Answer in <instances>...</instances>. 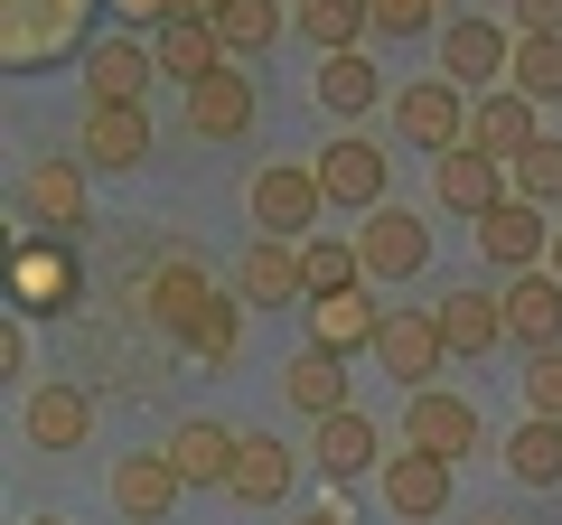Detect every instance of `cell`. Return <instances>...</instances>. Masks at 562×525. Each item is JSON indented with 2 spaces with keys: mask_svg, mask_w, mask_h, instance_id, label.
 Here are the masks:
<instances>
[{
  "mask_svg": "<svg viewBox=\"0 0 562 525\" xmlns=\"http://www.w3.org/2000/svg\"><path fill=\"white\" fill-rule=\"evenodd\" d=\"M375 366L403 384V394H422V384H441L450 366V338H441V310H384V338H375Z\"/></svg>",
  "mask_w": 562,
  "mask_h": 525,
  "instance_id": "obj_10",
  "label": "cell"
},
{
  "mask_svg": "<svg viewBox=\"0 0 562 525\" xmlns=\"http://www.w3.org/2000/svg\"><path fill=\"white\" fill-rule=\"evenodd\" d=\"M310 94H319L338 122H357V113H375V103H384V76H375V57H366V47H328L319 76H310Z\"/></svg>",
  "mask_w": 562,
  "mask_h": 525,
  "instance_id": "obj_29",
  "label": "cell"
},
{
  "mask_svg": "<svg viewBox=\"0 0 562 525\" xmlns=\"http://www.w3.org/2000/svg\"><path fill=\"white\" fill-rule=\"evenodd\" d=\"M291 479H301V450H291V442H272V432H244L225 498H235V506H281V498H291Z\"/></svg>",
  "mask_w": 562,
  "mask_h": 525,
  "instance_id": "obj_25",
  "label": "cell"
},
{
  "mask_svg": "<svg viewBox=\"0 0 562 525\" xmlns=\"http://www.w3.org/2000/svg\"><path fill=\"white\" fill-rule=\"evenodd\" d=\"M506 188H516V198H535V206H553V216H562V142H553V132H543L535 150H516V160H506Z\"/></svg>",
  "mask_w": 562,
  "mask_h": 525,
  "instance_id": "obj_35",
  "label": "cell"
},
{
  "mask_svg": "<svg viewBox=\"0 0 562 525\" xmlns=\"http://www.w3.org/2000/svg\"><path fill=\"white\" fill-rule=\"evenodd\" d=\"M516 94H535V103H562V38H525L516 29Z\"/></svg>",
  "mask_w": 562,
  "mask_h": 525,
  "instance_id": "obj_36",
  "label": "cell"
},
{
  "mask_svg": "<svg viewBox=\"0 0 562 525\" xmlns=\"http://www.w3.org/2000/svg\"><path fill=\"white\" fill-rule=\"evenodd\" d=\"M384 338V301H366L357 291H328V301H310V347H338V357H375Z\"/></svg>",
  "mask_w": 562,
  "mask_h": 525,
  "instance_id": "obj_26",
  "label": "cell"
},
{
  "mask_svg": "<svg viewBox=\"0 0 562 525\" xmlns=\"http://www.w3.org/2000/svg\"><path fill=\"white\" fill-rule=\"evenodd\" d=\"M160 450L179 460V479H188V488H216V498H225V479H235V450H244V432H235V423H216V413H188V423L169 432Z\"/></svg>",
  "mask_w": 562,
  "mask_h": 525,
  "instance_id": "obj_24",
  "label": "cell"
},
{
  "mask_svg": "<svg viewBox=\"0 0 562 525\" xmlns=\"http://www.w3.org/2000/svg\"><path fill=\"white\" fill-rule=\"evenodd\" d=\"M347 384H357V376H347L338 347H301V357L281 366V404L310 413V423H328V413H347Z\"/></svg>",
  "mask_w": 562,
  "mask_h": 525,
  "instance_id": "obj_28",
  "label": "cell"
},
{
  "mask_svg": "<svg viewBox=\"0 0 562 525\" xmlns=\"http://www.w3.org/2000/svg\"><path fill=\"white\" fill-rule=\"evenodd\" d=\"M20 525H66V516H20Z\"/></svg>",
  "mask_w": 562,
  "mask_h": 525,
  "instance_id": "obj_45",
  "label": "cell"
},
{
  "mask_svg": "<svg viewBox=\"0 0 562 525\" xmlns=\"http://www.w3.org/2000/svg\"><path fill=\"white\" fill-rule=\"evenodd\" d=\"M301 272H310V301H328V291H357L366 282V254L338 235H301Z\"/></svg>",
  "mask_w": 562,
  "mask_h": 525,
  "instance_id": "obj_34",
  "label": "cell"
},
{
  "mask_svg": "<svg viewBox=\"0 0 562 525\" xmlns=\"http://www.w3.org/2000/svg\"><path fill=\"white\" fill-rule=\"evenodd\" d=\"M506 479L516 488H562V423L525 413V423L506 432Z\"/></svg>",
  "mask_w": 562,
  "mask_h": 525,
  "instance_id": "obj_31",
  "label": "cell"
},
{
  "mask_svg": "<svg viewBox=\"0 0 562 525\" xmlns=\"http://www.w3.org/2000/svg\"><path fill=\"white\" fill-rule=\"evenodd\" d=\"M94 216V169L85 160H29L20 169V235H76Z\"/></svg>",
  "mask_w": 562,
  "mask_h": 525,
  "instance_id": "obj_5",
  "label": "cell"
},
{
  "mask_svg": "<svg viewBox=\"0 0 562 525\" xmlns=\"http://www.w3.org/2000/svg\"><path fill=\"white\" fill-rule=\"evenodd\" d=\"M525 413H543V423H562V347H543V357H525Z\"/></svg>",
  "mask_w": 562,
  "mask_h": 525,
  "instance_id": "obj_37",
  "label": "cell"
},
{
  "mask_svg": "<svg viewBox=\"0 0 562 525\" xmlns=\"http://www.w3.org/2000/svg\"><path fill=\"white\" fill-rule=\"evenodd\" d=\"M85 20H94V0H10V20H0V57L10 76L29 66H57V57H85Z\"/></svg>",
  "mask_w": 562,
  "mask_h": 525,
  "instance_id": "obj_3",
  "label": "cell"
},
{
  "mask_svg": "<svg viewBox=\"0 0 562 525\" xmlns=\"http://www.w3.org/2000/svg\"><path fill=\"white\" fill-rule=\"evenodd\" d=\"M0 376L20 384V394L38 384V376H29V320H20V310H10V328H0Z\"/></svg>",
  "mask_w": 562,
  "mask_h": 525,
  "instance_id": "obj_39",
  "label": "cell"
},
{
  "mask_svg": "<svg viewBox=\"0 0 562 525\" xmlns=\"http://www.w3.org/2000/svg\"><path fill=\"white\" fill-rule=\"evenodd\" d=\"M291 525H357V516H347V488H328V498H319V506H301Z\"/></svg>",
  "mask_w": 562,
  "mask_h": 525,
  "instance_id": "obj_42",
  "label": "cell"
},
{
  "mask_svg": "<svg viewBox=\"0 0 562 525\" xmlns=\"http://www.w3.org/2000/svg\"><path fill=\"white\" fill-rule=\"evenodd\" d=\"M20 442L29 450H85V442H94V394L66 384V376L29 384V394H20Z\"/></svg>",
  "mask_w": 562,
  "mask_h": 525,
  "instance_id": "obj_13",
  "label": "cell"
},
{
  "mask_svg": "<svg viewBox=\"0 0 562 525\" xmlns=\"http://www.w3.org/2000/svg\"><path fill=\"white\" fill-rule=\"evenodd\" d=\"M375 479H384V506L403 525H441L450 516V460H431V450H394Z\"/></svg>",
  "mask_w": 562,
  "mask_h": 525,
  "instance_id": "obj_22",
  "label": "cell"
},
{
  "mask_svg": "<svg viewBox=\"0 0 562 525\" xmlns=\"http://www.w3.org/2000/svg\"><path fill=\"white\" fill-rule=\"evenodd\" d=\"M506 291V347H525V357H543V347H562V272L543 262V272H516Z\"/></svg>",
  "mask_w": 562,
  "mask_h": 525,
  "instance_id": "obj_21",
  "label": "cell"
},
{
  "mask_svg": "<svg viewBox=\"0 0 562 525\" xmlns=\"http://www.w3.org/2000/svg\"><path fill=\"white\" fill-rule=\"evenodd\" d=\"M479 442H487V423H479V404H469V394H450V384L403 394V450H431V460L460 469Z\"/></svg>",
  "mask_w": 562,
  "mask_h": 525,
  "instance_id": "obj_8",
  "label": "cell"
},
{
  "mask_svg": "<svg viewBox=\"0 0 562 525\" xmlns=\"http://www.w3.org/2000/svg\"><path fill=\"white\" fill-rule=\"evenodd\" d=\"M235 301L244 310H310V272H301V244L291 235H254L235 262Z\"/></svg>",
  "mask_w": 562,
  "mask_h": 525,
  "instance_id": "obj_12",
  "label": "cell"
},
{
  "mask_svg": "<svg viewBox=\"0 0 562 525\" xmlns=\"http://www.w3.org/2000/svg\"><path fill=\"white\" fill-rule=\"evenodd\" d=\"M441 76L469 85V94H487V85L516 76V29L487 20V10H460V20L441 29Z\"/></svg>",
  "mask_w": 562,
  "mask_h": 525,
  "instance_id": "obj_9",
  "label": "cell"
},
{
  "mask_svg": "<svg viewBox=\"0 0 562 525\" xmlns=\"http://www.w3.org/2000/svg\"><path fill=\"white\" fill-rule=\"evenodd\" d=\"M113 20L122 29H169V20H188V0H113Z\"/></svg>",
  "mask_w": 562,
  "mask_h": 525,
  "instance_id": "obj_40",
  "label": "cell"
},
{
  "mask_svg": "<svg viewBox=\"0 0 562 525\" xmlns=\"http://www.w3.org/2000/svg\"><path fill=\"white\" fill-rule=\"evenodd\" d=\"M76 160L85 169H140L150 160V113L140 103H85V122H76Z\"/></svg>",
  "mask_w": 562,
  "mask_h": 525,
  "instance_id": "obj_16",
  "label": "cell"
},
{
  "mask_svg": "<svg viewBox=\"0 0 562 525\" xmlns=\"http://www.w3.org/2000/svg\"><path fill=\"white\" fill-rule=\"evenodd\" d=\"M150 76H160V47L150 38H94L85 47V103H140L150 94Z\"/></svg>",
  "mask_w": 562,
  "mask_h": 525,
  "instance_id": "obj_20",
  "label": "cell"
},
{
  "mask_svg": "<svg viewBox=\"0 0 562 525\" xmlns=\"http://www.w3.org/2000/svg\"><path fill=\"white\" fill-rule=\"evenodd\" d=\"M281 29H291V10H281V0H225L216 10V38H225V57H272V38Z\"/></svg>",
  "mask_w": 562,
  "mask_h": 525,
  "instance_id": "obj_33",
  "label": "cell"
},
{
  "mask_svg": "<svg viewBox=\"0 0 562 525\" xmlns=\"http://www.w3.org/2000/svg\"><path fill=\"white\" fill-rule=\"evenodd\" d=\"M85 301V262L66 235H20L10 244V310L20 320H66Z\"/></svg>",
  "mask_w": 562,
  "mask_h": 525,
  "instance_id": "obj_2",
  "label": "cell"
},
{
  "mask_svg": "<svg viewBox=\"0 0 562 525\" xmlns=\"http://www.w3.org/2000/svg\"><path fill=\"white\" fill-rule=\"evenodd\" d=\"M553 272H562V216H553Z\"/></svg>",
  "mask_w": 562,
  "mask_h": 525,
  "instance_id": "obj_44",
  "label": "cell"
},
{
  "mask_svg": "<svg viewBox=\"0 0 562 525\" xmlns=\"http://www.w3.org/2000/svg\"><path fill=\"white\" fill-rule=\"evenodd\" d=\"M441 338H450V357H487V347H506V291H487V282H469V291H441Z\"/></svg>",
  "mask_w": 562,
  "mask_h": 525,
  "instance_id": "obj_27",
  "label": "cell"
},
{
  "mask_svg": "<svg viewBox=\"0 0 562 525\" xmlns=\"http://www.w3.org/2000/svg\"><path fill=\"white\" fill-rule=\"evenodd\" d=\"M375 29L384 38H422V29H450L441 0H375Z\"/></svg>",
  "mask_w": 562,
  "mask_h": 525,
  "instance_id": "obj_38",
  "label": "cell"
},
{
  "mask_svg": "<svg viewBox=\"0 0 562 525\" xmlns=\"http://www.w3.org/2000/svg\"><path fill=\"white\" fill-rule=\"evenodd\" d=\"M431 198L479 225L487 206H506L516 188H506V160H487V150H441V160H431Z\"/></svg>",
  "mask_w": 562,
  "mask_h": 525,
  "instance_id": "obj_23",
  "label": "cell"
},
{
  "mask_svg": "<svg viewBox=\"0 0 562 525\" xmlns=\"http://www.w3.org/2000/svg\"><path fill=\"white\" fill-rule=\"evenodd\" d=\"M357 254H366V282H413L422 262H431V225H422L413 206H394V198H384L375 216L357 225Z\"/></svg>",
  "mask_w": 562,
  "mask_h": 525,
  "instance_id": "obj_14",
  "label": "cell"
},
{
  "mask_svg": "<svg viewBox=\"0 0 562 525\" xmlns=\"http://www.w3.org/2000/svg\"><path fill=\"white\" fill-rule=\"evenodd\" d=\"M244 206H254V235H319V206H328V188H319V160H262L254 169V188H244Z\"/></svg>",
  "mask_w": 562,
  "mask_h": 525,
  "instance_id": "obj_4",
  "label": "cell"
},
{
  "mask_svg": "<svg viewBox=\"0 0 562 525\" xmlns=\"http://www.w3.org/2000/svg\"><path fill=\"white\" fill-rule=\"evenodd\" d=\"M516 29L525 38H562V0H516Z\"/></svg>",
  "mask_w": 562,
  "mask_h": 525,
  "instance_id": "obj_41",
  "label": "cell"
},
{
  "mask_svg": "<svg viewBox=\"0 0 562 525\" xmlns=\"http://www.w3.org/2000/svg\"><path fill=\"white\" fill-rule=\"evenodd\" d=\"M469 85H450V76H413L394 94V132L413 150H431V160H441V150H469Z\"/></svg>",
  "mask_w": 562,
  "mask_h": 525,
  "instance_id": "obj_7",
  "label": "cell"
},
{
  "mask_svg": "<svg viewBox=\"0 0 562 525\" xmlns=\"http://www.w3.org/2000/svg\"><path fill=\"white\" fill-rule=\"evenodd\" d=\"M291 29L328 57V47H357L375 29V0H291Z\"/></svg>",
  "mask_w": 562,
  "mask_h": 525,
  "instance_id": "obj_32",
  "label": "cell"
},
{
  "mask_svg": "<svg viewBox=\"0 0 562 525\" xmlns=\"http://www.w3.org/2000/svg\"><path fill=\"white\" fill-rule=\"evenodd\" d=\"M150 47H160V76L179 85H198V76H216V66H235L225 57V38H216V20H169V29H150Z\"/></svg>",
  "mask_w": 562,
  "mask_h": 525,
  "instance_id": "obj_30",
  "label": "cell"
},
{
  "mask_svg": "<svg viewBox=\"0 0 562 525\" xmlns=\"http://www.w3.org/2000/svg\"><path fill=\"white\" fill-rule=\"evenodd\" d=\"M487 525H516V516H487Z\"/></svg>",
  "mask_w": 562,
  "mask_h": 525,
  "instance_id": "obj_46",
  "label": "cell"
},
{
  "mask_svg": "<svg viewBox=\"0 0 562 525\" xmlns=\"http://www.w3.org/2000/svg\"><path fill=\"white\" fill-rule=\"evenodd\" d=\"M216 10H225V0H188V20H216Z\"/></svg>",
  "mask_w": 562,
  "mask_h": 525,
  "instance_id": "obj_43",
  "label": "cell"
},
{
  "mask_svg": "<svg viewBox=\"0 0 562 525\" xmlns=\"http://www.w3.org/2000/svg\"><path fill=\"white\" fill-rule=\"evenodd\" d=\"M179 498H188V479L169 450H113V516L122 525H169Z\"/></svg>",
  "mask_w": 562,
  "mask_h": 525,
  "instance_id": "obj_11",
  "label": "cell"
},
{
  "mask_svg": "<svg viewBox=\"0 0 562 525\" xmlns=\"http://www.w3.org/2000/svg\"><path fill=\"white\" fill-rule=\"evenodd\" d=\"M319 188H328V206H357V216H375L384 188H394V169H384V150L366 142V132H338V142L319 150Z\"/></svg>",
  "mask_w": 562,
  "mask_h": 525,
  "instance_id": "obj_18",
  "label": "cell"
},
{
  "mask_svg": "<svg viewBox=\"0 0 562 525\" xmlns=\"http://www.w3.org/2000/svg\"><path fill=\"white\" fill-rule=\"evenodd\" d=\"M140 310H150V328H160V338H179L188 357L216 366V376L244 357V301L206 282V262H198V254H160V262H150V291H140Z\"/></svg>",
  "mask_w": 562,
  "mask_h": 525,
  "instance_id": "obj_1",
  "label": "cell"
},
{
  "mask_svg": "<svg viewBox=\"0 0 562 525\" xmlns=\"http://www.w3.org/2000/svg\"><path fill=\"white\" fill-rule=\"evenodd\" d=\"M254 113H262V85L244 76V66H216V76L188 85V132H198V142H244Z\"/></svg>",
  "mask_w": 562,
  "mask_h": 525,
  "instance_id": "obj_15",
  "label": "cell"
},
{
  "mask_svg": "<svg viewBox=\"0 0 562 525\" xmlns=\"http://www.w3.org/2000/svg\"><path fill=\"white\" fill-rule=\"evenodd\" d=\"M394 450H384V432L366 423L357 404L347 413H328V423H310V469H319L328 488H347V479H366V469H384Z\"/></svg>",
  "mask_w": 562,
  "mask_h": 525,
  "instance_id": "obj_17",
  "label": "cell"
},
{
  "mask_svg": "<svg viewBox=\"0 0 562 525\" xmlns=\"http://www.w3.org/2000/svg\"><path fill=\"white\" fill-rule=\"evenodd\" d=\"M543 142V103L516 94V85H487L479 103H469V150H487V160H516V150Z\"/></svg>",
  "mask_w": 562,
  "mask_h": 525,
  "instance_id": "obj_19",
  "label": "cell"
},
{
  "mask_svg": "<svg viewBox=\"0 0 562 525\" xmlns=\"http://www.w3.org/2000/svg\"><path fill=\"white\" fill-rule=\"evenodd\" d=\"M479 254H487V272L497 282H516V272H543L553 262V206H535V198H506V206H487L479 225Z\"/></svg>",
  "mask_w": 562,
  "mask_h": 525,
  "instance_id": "obj_6",
  "label": "cell"
}]
</instances>
